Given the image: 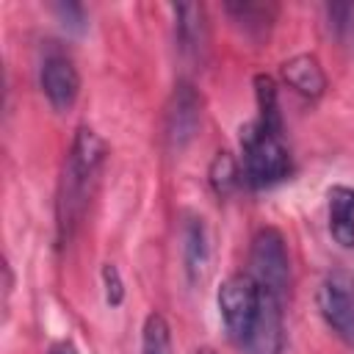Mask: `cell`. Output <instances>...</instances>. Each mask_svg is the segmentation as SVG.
Instances as JSON below:
<instances>
[{"label":"cell","mask_w":354,"mask_h":354,"mask_svg":"<svg viewBox=\"0 0 354 354\" xmlns=\"http://www.w3.org/2000/svg\"><path fill=\"white\" fill-rule=\"evenodd\" d=\"M282 304L285 299L274 296L263 288V304L252 324V332L241 343L243 354H282L285 343V321H282Z\"/></svg>","instance_id":"ba28073f"},{"label":"cell","mask_w":354,"mask_h":354,"mask_svg":"<svg viewBox=\"0 0 354 354\" xmlns=\"http://www.w3.org/2000/svg\"><path fill=\"white\" fill-rule=\"evenodd\" d=\"M243 180V171H241V163L230 155V152H218L210 163V185L218 191V194H230L238 183Z\"/></svg>","instance_id":"2e32d148"},{"label":"cell","mask_w":354,"mask_h":354,"mask_svg":"<svg viewBox=\"0 0 354 354\" xmlns=\"http://www.w3.org/2000/svg\"><path fill=\"white\" fill-rule=\"evenodd\" d=\"M238 144H241V171L252 188H268L290 177L293 158L282 138V130L252 119L241 127Z\"/></svg>","instance_id":"7a4b0ae2"},{"label":"cell","mask_w":354,"mask_h":354,"mask_svg":"<svg viewBox=\"0 0 354 354\" xmlns=\"http://www.w3.org/2000/svg\"><path fill=\"white\" fill-rule=\"evenodd\" d=\"M141 354H174L171 326L160 313H149L141 326Z\"/></svg>","instance_id":"5bb4252c"},{"label":"cell","mask_w":354,"mask_h":354,"mask_svg":"<svg viewBox=\"0 0 354 354\" xmlns=\"http://www.w3.org/2000/svg\"><path fill=\"white\" fill-rule=\"evenodd\" d=\"M199 127H202V94L196 91L194 83L180 80L166 102V116H163L166 144L180 152L196 138Z\"/></svg>","instance_id":"5b68a950"},{"label":"cell","mask_w":354,"mask_h":354,"mask_svg":"<svg viewBox=\"0 0 354 354\" xmlns=\"http://www.w3.org/2000/svg\"><path fill=\"white\" fill-rule=\"evenodd\" d=\"M196 354H213V351H210V348H202V351H196Z\"/></svg>","instance_id":"ffe728a7"},{"label":"cell","mask_w":354,"mask_h":354,"mask_svg":"<svg viewBox=\"0 0 354 354\" xmlns=\"http://www.w3.org/2000/svg\"><path fill=\"white\" fill-rule=\"evenodd\" d=\"M180 241H183V268L191 285H202L210 274V232L207 224L199 213H185L183 227H180Z\"/></svg>","instance_id":"9c48e42d"},{"label":"cell","mask_w":354,"mask_h":354,"mask_svg":"<svg viewBox=\"0 0 354 354\" xmlns=\"http://www.w3.org/2000/svg\"><path fill=\"white\" fill-rule=\"evenodd\" d=\"M318 313L324 324L354 348V285L343 274H329L318 288Z\"/></svg>","instance_id":"8992f818"},{"label":"cell","mask_w":354,"mask_h":354,"mask_svg":"<svg viewBox=\"0 0 354 354\" xmlns=\"http://www.w3.org/2000/svg\"><path fill=\"white\" fill-rule=\"evenodd\" d=\"M254 97H257V122L282 130V116H279V97H277V83L268 75L254 77Z\"/></svg>","instance_id":"9a60e30c"},{"label":"cell","mask_w":354,"mask_h":354,"mask_svg":"<svg viewBox=\"0 0 354 354\" xmlns=\"http://www.w3.org/2000/svg\"><path fill=\"white\" fill-rule=\"evenodd\" d=\"M260 288L271 290L274 296L285 299L290 288V257L288 246L279 230L274 227H260L252 235L249 246V271H246Z\"/></svg>","instance_id":"277c9868"},{"label":"cell","mask_w":354,"mask_h":354,"mask_svg":"<svg viewBox=\"0 0 354 354\" xmlns=\"http://www.w3.org/2000/svg\"><path fill=\"white\" fill-rule=\"evenodd\" d=\"M216 301H218V315H221L227 337L241 348V343L252 332V324L260 313L263 288L249 274H232L221 282Z\"/></svg>","instance_id":"3957f363"},{"label":"cell","mask_w":354,"mask_h":354,"mask_svg":"<svg viewBox=\"0 0 354 354\" xmlns=\"http://www.w3.org/2000/svg\"><path fill=\"white\" fill-rule=\"evenodd\" d=\"M50 354H80L69 340H61V343H55L53 348H50Z\"/></svg>","instance_id":"d6986e66"},{"label":"cell","mask_w":354,"mask_h":354,"mask_svg":"<svg viewBox=\"0 0 354 354\" xmlns=\"http://www.w3.org/2000/svg\"><path fill=\"white\" fill-rule=\"evenodd\" d=\"M105 152H108V144L94 127L80 124L75 130L69 155L64 160L61 185H58V232H61V241H69L75 227L80 224L83 210H86L88 196H91V185L102 169Z\"/></svg>","instance_id":"6da1fadb"},{"label":"cell","mask_w":354,"mask_h":354,"mask_svg":"<svg viewBox=\"0 0 354 354\" xmlns=\"http://www.w3.org/2000/svg\"><path fill=\"white\" fill-rule=\"evenodd\" d=\"M282 80H285L296 94H301V97H307V100L321 97L324 88H326V75H324L318 58L310 55V53H299V55L288 58V61L282 64Z\"/></svg>","instance_id":"8fae6325"},{"label":"cell","mask_w":354,"mask_h":354,"mask_svg":"<svg viewBox=\"0 0 354 354\" xmlns=\"http://www.w3.org/2000/svg\"><path fill=\"white\" fill-rule=\"evenodd\" d=\"M55 17L61 19V25L69 30V33H83L88 28V17H86V8L80 3H55L53 6Z\"/></svg>","instance_id":"e0dca14e"},{"label":"cell","mask_w":354,"mask_h":354,"mask_svg":"<svg viewBox=\"0 0 354 354\" xmlns=\"http://www.w3.org/2000/svg\"><path fill=\"white\" fill-rule=\"evenodd\" d=\"M329 232L343 249H354V188L332 185L326 191Z\"/></svg>","instance_id":"7c38bea8"},{"label":"cell","mask_w":354,"mask_h":354,"mask_svg":"<svg viewBox=\"0 0 354 354\" xmlns=\"http://www.w3.org/2000/svg\"><path fill=\"white\" fill-rule=\"evenodd\" d=\"M174 17V41L183 58L202 61L207 50V19L205 8L199 3H171L169 6Z\"/></svg>","instance_id":"30bf717a"},{"label":"cell","mask_w":354,"mask_h":354,"mask_svg":"<svg viewBox=\"0 0 354 354\" xmlns=\"http://www.w3.org/2000/svg\"><path fill=\"white\" fill-rule=\"evenodd\" d=\"M39 86L55 111H69L80 94L77 66L72 64V58H66L61 53H50V55H44V61L39 66Z\"/></svg>","instance_id":"52a82bcc"},{"label":"cell","mask_w":354,"mask_h":354,"mask_svg":"<svg viewBox=\"0 0 354 354\" xmlns=\"http://www.w3.org/2000/svg\"><path fill=\"white\" fill-rule=\"evenodd\" d=\"M224 11L238 22V28L246 33V36H266L274 17H277V6L274 3H254V0H235V3H227Z\"/></svg>","instance_id":"4fadbf2b"},{"label":"cell","mask_w":354,"mask_h":354,"mask_svg":"<svg viewBox=\"0 0 354 354\" xmlns=\"http://www.w3.org/2000/svg\"><path fill=\"white\" fill-rule=\"evenodd\" d=\"M102 288H105V301L111 307H119L124 301V282H122V274L113 263L102 266Z\"/></svg>","instance_id":"ac0fdd59"}]
</instances>
